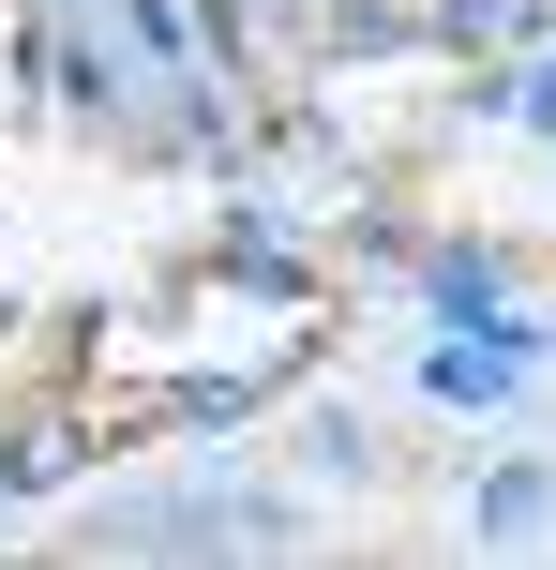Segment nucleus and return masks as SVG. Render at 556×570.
<instances>
[{"label":"nucleus","mask_w":556,"mask_h":570,"mask_svg":"<svg viewBox=\"0 0 556 570\" xmlns=\"http://www.w3.org/2000/svg\"><path fill=\"white\" fill-rule=\"evenodd\" d=\"M30 46H46V90L76 120H106V136H150V106H136V76H120V46L90 16H60V30H30Z\"/></svg>","instance_id":"f257e3e1"},{"label":"nucleus","mask_w":556,"mask_h":570,"mask_svg":"<svg viewBox=\"0 0 556 570\" xmlns=\"http://www.w3.org/2000/svg\"><path fill=\"white\" fill-rule=\"evenodd\" d=\"M451 525H467L481 556H527V541H556V465H542V451L481 465V481H467V511H451Z\"/></svg>","instance_id":"f03ea898"},{"label":"nucleus","mask_w":556,"mask_h":570,"mask_svg":"<svg viewBox=\"0 0 556 570\" xmlns=\"http://www.w3.org/2000/svg\"><path fill=\"white\" fill-rule=\"evenodd\" d=\"M511 391H527V361H511V345H481V331L421 345V405H451V421H511Z\"/></svg>","instance_id":"7ed1b4c3"},{"label":"nucleus","mask_w":556,"mask_h":570,"mask_svg":"<svg viewBox=\"0 0 556 570\" xmlns=\"http://www.w3.org/2000/svg\"><path fill=\"white\" fill-rule=\"evenodd\" d=\"M286 451H301V481H347V495L377 481V435H361L347 405H301V435H286Z\"/></svg>","instance_id":"20e7f679"},{"label":"nucleus","mask_w":556,"mask_h":570,"mask_svg":"<svg viewBox=\"0 0 556 570\" xmlns=\"http://www.w3.org/2000/svg\"><path fill=\"white\" fill-rule=\"evenodd\" d=\"M46 16H106V0H46Z\"/></svg>","instance_id":"39448f33"},{"label":"nucleus","mask_w":556,"mask_h":570,"mask_svg":"<svg viewBox=\"0 0 556 570\" xmlns=\"http://www.w3.org/2000/svg\"><path fill=\"white\" fill-rule=\"evenodd\" d=\"M0 541H16V481H0Z\"/></svg>","instance_id":"423d86ee"},{"label":"nucleus","mask_w":556,"mask_h":570,"mask_svg":"<svg viewBox=\"0 0 556 570\" xmlns=\"http://www.w3.org/2000/svg\"><path fill=\"white\" fill-rule=\"evenodd\" d=\"M542 16H556V0H542Z\"/></svg>","instance_id":"0eeeda50"}]
</instances>
